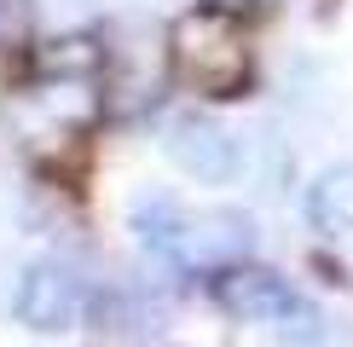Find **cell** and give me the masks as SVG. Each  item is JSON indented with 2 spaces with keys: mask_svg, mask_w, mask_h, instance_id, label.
Listing matches in <instances>:
<instances>
[{
  "mask_svg": "<svg viewBox=\"0 0 353 347\" xmlns=\"http://www.w3.org/2000/svg\"><path fill=\"white\" fill-rule=\"evenodd\" d=\"M174 70L209 98H232L249 81V35L226 6H191L168 35Z\"/></svg>",
  "mask_w": 353,
  "mask_h": 347,
  "instance_id": "1",
  "label": "cell"
},
{
  "mask_svg": "<svg viewBox=\"0 0 353 347\" xmlns=\"http://www.w3.org/2000/svg\"><path fill=\"white\" fill-rule=\"evenodd\" d=\"M163 151H168V162L180 168L185 180H197V185H226V180H238V168H243L238 139H232L226 127L203 122V116H180V122H168Z\"/></svg>",
  "mask_w": 353,
  "mask_h": 347,
  "instance_id": "2",
  "label": "cell"
},
{
  "mask_svg": "<svg viewBox=\"0 0 353 347\" xmlns=\"http://www.w3.org/2000/svg\"><path fill=\"white\" fill-rule=\"evenodd\" d=\"M81 313V278L64 260H35L18 284V318L29 330H70Z\"/></svg>",
  "mask_w": 353,
  "mask_h": 347,
  "instance_id": "3",
  "label": "cell"
},
{
  "mask_svg": "<svg viewBox=\"0 0 353 347\" xmlns=\"http://www.w3.org/2000/svg\"><path fill=\"white\" fill-rule=\"evenodd\" d=\"M220 307H226L232 318H243V324L278 330L301 307V295L278 278V272H267V266H226V278H220Z\"/></svg>",
  "mask_w": 353,
  "mask_h": 347,
  "instance_id": "4",
  "label": "cell"
},
{
  "mask_svg": "<svg viewBox=\"0 0 353 347\" xmlns=\"http://www.w3.org/2000/svg\"><path fill=\"white\" fill-rule=\"evenodd\" d=\"M93 110L99 98L87 93V76H58V87H41L18 105V122L29 127V139H70L93 122Z\"/></svg>",
  "mask_w": 353,
  "mask_h": 347,
  "instance_id": "5",
  "label": "cell"
},
{
  "mask_svg": "<svg viewBox=\"0 0 353 347\" xmlns=\"http://www.w3.org/2000/svg\"><path fill=\"white\" fill-rule=\"evenodd\" d=\"M249 249H255V226L238 209H203L191 220L185 260H197V266H238Z\"/></svg>",
  "mask_w": 353,
  "mask_h": 347,
  "instance_id": "6",
  "label": "cell"
},
{
  "mask_svg": "<svg viewBox=\"0 0 353 347\" xmlns=\"http://www.w3.org/2000/svg\"><path fill=\"white\" fill-rule=\"evenodd\" d=\"M128 226H134V238H139L151 255L185 260L191 214H185V209H180V202H174L168 191H145V197H134V209H128Z\"/></svg>",
  "mask_w": 353,
  "mask_h": 347,
  "instance_id": "7",
  "label": "cell"
},
{
  "mask_svg": "<svg viewBox=\"0 0 353 347\" xmlns=\"http://www.w3.org/2000/svg\"><path fill=\"white\" fill-rule=\"evenodd\" d=\"M307 220L319 231H353V168H325L307 185Z\"/></svg>",
  "mask_w": 353,
  "mask_h": 347,
  "instance_id": "8",
  "label": "cell"
},
{
  "mask_svg": "<svg viewBox=\"0 0 353 347\" xmlns=\"http://www.w3.org/2000/svg\"><path fill=\"white\" fill-rule=\"evenodd\" d=\"M110 64H116V81H122V93H151L157 87V35H145V29H128V41H116L110 47Z\"/></svg>",
  "mask_w": 353,
  "mask_h": 347,
  "instance_id": "9",
  "label": "cell"
},
{
  "mask_svg": "<svg viewBox=\"0 0 353 347\" xmlns=\"http://www.w3.org/2000/svg\"><path fill=\"white\" fill-rule=\"evenodd\" d=\"M99 52L93 41H52V52H41V70L47 76H93L99 70Z\"/></svg>",
  "mask_w": 353,
  "mask_h": 347,
  "instance_id": "10",
  "label": "cell"
},
{
  "mask_svg": "<svg viewBox=\"0 0 353 347\" xmlns=\"http://www.w3.org/2000/svg\"><path fill=\"white\" fill-rule=\"evenodd\" d=\"M35 35V0H0V52L23 47Z\"/></svg>",
  "mask_w": 353,
  "mask_h": 347,
  "instance_id": "11",
  "label": "cell"
},
{
  "mask_svg": "<svg viewBox=\"0 0 353 347\" xmlns=\"http://www.w3.org/2000/svg\"><path fill=\"white\" fill-rule=\"evenodd\" d=\"M255 151H261V191H278V180L290 174V151H284L272 134H261V139H255Z\"/></svg>",
  "mask_w": 353,
  "mask_h": 347,
  "instance_id": "12",
  "label": "cell"
}]
</instances>
